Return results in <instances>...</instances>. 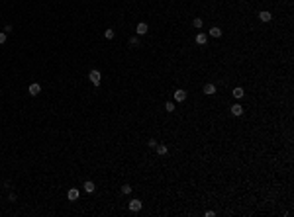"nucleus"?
<instances>
[{
	"label": "nucleus",
	"mask_w": 294,
	"mask_h": 217,
	"mask_svg": "<svg viewBox=\"0 0 294 217\" xmlns=\"http://www.w3.org/2000/svg\"><path fill=\"white\" fill-rule=\"evenodd\" d=\"M88 80L92 82L94 86H98V84H100V80H102V76H100V70L92 69V70H90V73H88Z\"/></svg>",
	"instance_id": "nucleus-1"
},
{
	"label": "nucleus",
	"mask_w": 294,
	"mask_h": 217,
	"mask_svg": "<svg viewBox=\"0 0 294 217\" xmlns=\"http://www.w3.org/2000/svg\"><path fill=\"white\" fill-rule=\"evenodd\" d=\"M28 92H30L31 96H37V94L41 92V86L37 84V82H31V84H30V88H28Z\"/></svg>",
	"instance_id": "nucleus-2"
},
{
	"label": "nucleus",
	"mask_w": 294,
	"mask_h": 217,
	"mask_svg": "<svg viewBox=\"0 0 294 217\" xmlns=\"http://www.w3.org/2000/svg\"><path fill=\"white\" fill-rule=\"evenodd\" d=\"M173 96H175V100H177V102H184V100H186V92H184L183 88L175 90V94H173Z\"/></svg>",
	"instance_id": "nucleus-3"
},
{
	"label": "nucleus",
	"mask_w": 294,
	"mask_h": 217,
	"mask_svg": "<svg viewBox=\"0 0 294 217\" xmlns=\"http://www.w3.org/2000/svg\"><path fill=\"white\" fill-rule=\"evenodd\" d=\"M135 33H137V35H145V33H147V24L145 22H139L137 28H135Z\"/></svg>",
	"instance_id": "nucleus-4"
},
{
	"label": "nucleus",
	"mask_w": 294,
	"mask_h": 217,
	"mask_svg": "<svg viewBox=\"0 0 294 217\" xmlns=\"http://www.w3.org/2000/svg\"><path fill=\"white\" fill-rule=\"evenodd\" d=\"M141 206H143L141 199H131V202H130V209L131 211H139V209H141Z\"/></svg>",
	"instance_id": "nucleus-5"
},
{
	"label": "nucleus",
	"mask_w": 294,
	"mask_h": 217,
	"mask_svg": "<svg viewBox=\"0 0 294 217\" xmlns=\"http://www.w3.org/2000/svg\"><path fill=\"white\" fill-rule=\"evenodd\" d=\"M259 20H261V22H271V20H273V14H271V12H267V10H263V12H259Z\"/></svg>",
	"instance_id": "nucleus-6"
},
{
	"label": "nucleus",
	"mask_w": 294,
	"mask_h": 217,
	"mask_svg": "<svg viewBox=\"0 0 294 217\" xmlns=\"http://www.w3.org/2000/svg\"><path fill=\"white\" fill-rule=\"evenodd\" d=\"M230 112H231V115H241L243 114V106H241V104H233Z\"/></svg>",
	"instance_id": "nucleus-7"
},
{
	"label": "nucleus",
	"mask_w": 294,
	"mask_h": 217,
	"mask_svg": "<svg viewBox=\"0 0 294 217\" xmlns=\"http://www.w3.org/2000/svg\"><path fill=\"white\" fill-rule=\"evenodd\" d=\"M82 188H84V192H86V194H92V192L96 190V186H94V182H90V180H86V182H84V186H82Z\"/></svg>",
	"instance_id": "nucleus-8"
},
{
	"label": "nucleus",
	"mask_w": 294,
	"mask_h": 217,
	"mask_svg": "<svg viewBox=\"0 0 294 217\" xmlns=\"http://www.w3.org/2000/svg\"><path fill=\"white\" fill-rule=\"evenodd\" d=\"M204 94L214 96L216 94V84H204Z\"/></svg>",
	"instance_id": "nucleus-9"
},
{
	"label": "nucleus",
	"mask_w": 294,
	"mask_h": 217,
	"mask_svg": "<svg viewBox=\"0 0 294 217\" xmlns=\"http://www.w3.org/2000/svg\"><path fill=\"white\" fill-rule=\"evenodd\" d=\"M67 198L71 199V202H74V199H78V190H77V188H71V190L67 192Z\"/></svg>",
	"instance_id": "nucleus-10"
},
{
	"label": "nucleus",
	"mask_w": 294,
	"mask_h": 217,
	"mask_svg": "<svg viewBox=\"0 0 294 217\" xmlns=\"http://www.w3.org/2000/svg\"><path fill=\"white\" fill-rule=\"evenodd\" d=\"M196 43L198 45H206V43H208V35H206V33H198V35H196Z\"/></svg>",
	"instance_id": "nucleus-11"
},
{
	"label": "nucleus",
	"mask_w": 294,
	"mask_h": 217,
	"mask_svg": "<svg viewBox=\"0 0 294 217\" xmlns=\"http://www.w3.org/2000/svg\"><path fill=\"white\" fill-rule=\"evenodd\" d=\"M157 155H161V157H165V155H167V153H169V149H167V145H159V143H157Z\"/></svg>",
	"instance_id": "nucleus-12"
},
{
	"label": "nucleus",
	"mask_w": 294,
	"mask_h": 217,
	"mask_svg": "<svg viewBox=\"0 0 294 217\" xmlns=\"http://www.w3.org/2000/svg\"><path fill=\"white\" fill-rule=\"evenodd\" d=\"M243 96H245V92H243V88H233V98H235V100H241Z\"/></svg>",
	"instance_id": "nucleus-13"
},
{
	"label": "nucleus",
	"mask_w": 294,
	"mask_h": 217,
	"mask_svg": "<svg viewBox=\"0 0 294 217\" xmlns=\"http://www.w3.org/2000/svg\"><path fill=\"white\" fill-rule=\"evenodd\" d=\"M210 35L212 37H222V30L220 28H212V30H210Z\"/></svg>",
	"instance_id": "nucleus-14"
},
{
	"label": "nucleus",
	"mask_w": 294,
	"mask_h": 217,
	"mask_svg": "<svg viewBox=\"0 0 294 217\" xmlns=\"http://www.w3.org/2000/svg\"><path fill=\"white\" fill-rule=\"evenodd\" d=\"M165 110H167L169 114H173V112H175V104H173V102H167V104H165Z\"/></svg>",
	"instance_id": "nucleus-15"
},
{
	"label": "nucleus",
	"mask_w": 294,
	"mask_h": 217,
	"mask_svg": "<svg viewBox=\"0 0 294 217\" xmlns=\"http://www.w3.org/2000/svg\"><path fill=\"white\" fill-rule=\"evenodd\" d=\"M104 37H106V39H114V30H110V28H108V30L104 31Z\"/></svg>",
	"instance_id": "nucleus-16"
},
{
	"label": "nucleus",
	"mask_w": 294,
	"mask_h": 217,
	"mask_svg": "<svg viewBox=\"0 0 294 217\" xmlns=\"http://www.w3.org/2000/svg\"><path fill=\"white\" fill-rule=\"evenodd\" d=\"M122 194H124V196H127V194H131V186H127V184H124V186H122Z\"/></svg>",
	"instance_id": "nucleus-17"
},
{
	"label": "nucleus",
	"mask_w": 294,
	"mask_h": 217,
	"mask_svg": "<svg viewBox=\"0 0 294 217\" xmlns=\"http://www.w3.org/2000/svg\"><path fill=\"white\" fill-rule=\"evenodd\" d=\"M192 26H194V28H202V20H200V18H194V20H192Z\"/></svg>",
	"instance_id": "nucleus-18"
},
{
	"label": "nucleus",
	"mask_w": 294,
	"mask_h": 217,
	"mask_svg": "<svg viewBox=\"0 0 294 217\" xmlns=\"http://www.w3.org/2000/svg\"><path fill=\"white\" fill-rule=\"evenodd\" d=\"M130 45H131V47H137V45H139V39H137V37H131V39H130Z\"/></svg>",
	"instance_id": "nucleus-19"
},
{
	"label": "nucleus",
	"mask_w": 294,
	"mask_h": 217,
	"mask_svg": "<svg viewBox=\"0 0 294 217\" xmlns=\"http://www.w3.org/2000/svg\"><path fill=\"white\" fill-rule=\"evenodd\" d=\"M4 43H6V33L0 31V45H4Z\"/></svg>",
	"instance_id": "nucleus-20"
},
{
	"label": "nucleus",
	"mask_w": 294,
	"mask_h": 217,
	"mask_svg": "<svg viewBox=\"0 0 294 217\" xmlns=\"http://www.w3.org/2000/svg\"><path fill=\"white\" fill-rule=\"evenodd\" d=\"M147 145H149L151 149H155V147H157V141H155V139H149V141H147Z\"/></svg>",
	"instance_id": "nucleus-21"
}]
</instances>
